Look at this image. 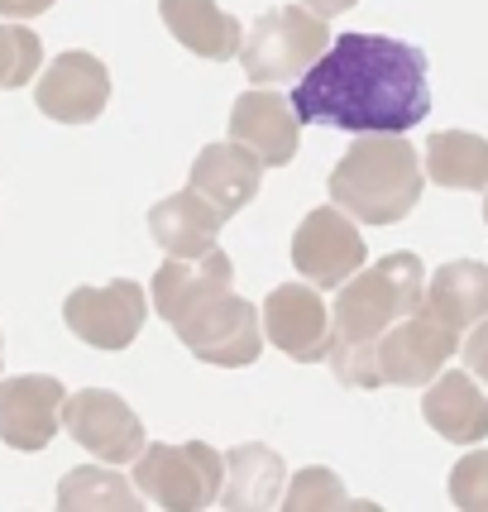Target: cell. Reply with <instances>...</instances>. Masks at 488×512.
Wrapping results in <instances>:
<instances>
[{
	"mask_svg": "<svg viewBox=\"0 0 488 512\" xmlns=\"http://www.w3.org/2000/svg\"><path fill=\"white\" fill-rule=\"evenodd\" d=\"M292 111L345 134H407L431 115L426 53L388 34H335L297 77Z\"/></svg>",
	"mask_w": 488,
	"mask_h": 512,
	"instance_id": "cell-1",
	"label": "cell"
},
{
	"mask_svg": "<svg viewBox=\"0 0 488 512\" xmlns=\"http://www.w3.org/2000/svg\"><path fill=\"white\" fill-rule=\"evenodd\" d=\"M426 273L417 254H383L378 264H364L340 283V297L331 302V369L345 388H383L378 383L374 350L383 331L422 307Z\"/></svg>",
	"mask_w": 488,
	"mask_h": 512,
	"instance_id": "cell-2",
	"label": "cell"
},
{
	"mask_svg": "<svg viewBox=\"0 0 488 512\" xmlns=\"http://www.w3.org/2000/svg\"><path fill=\"white\" fill-rule=\"evenodd\" d=\"M326 192L359 225H398L422 201V154L407 134H359L331 168Z\"/></svg>",
	"mask_w": 488,
	"mask_h": 512,
	"instance_id": "cell-3",
	"label": "cell"
},
{
	"mask_svg": "<svg viewBox=\"0 0 488 512\" xmlns=\"http://www.w3.org/2000/svg\"><path fill=\"white\" fill-rule=\"evenodd\" d=\"M331 24L307 5H273L244 29L240 67L254 87H283L297 82L326 48H331Z\"/></svg>",
	"mask_w": 488,
	"mask_h": 512,
	"instance_id": "cell-4",
	"label": "cell"
},
{
	"mask_svg": "<svg viewBox=\"0 0 488 512\" xmlns=\"http://www.w3.org/2000/svg\"><path fill=\"white\" fill-rule=\"evenodd\" d=\"M225 474V455L211 450L206 441L168 446L154 441L134 455V489L144 493V503L163 512H201L216 503Z\"/></svg>",
	"mask_w": 488,
	"mask_h": 512,
	"instance_id": "cell-5",
	"label": "cell"
},
{
	"mask_svg": "<svg viewBox=\"0 0 488 512\" xmlns=\"http://www.w3.org/2000/svg\"><path fill=\"white\" fill-rule=\"evenodd\" d=\"M178 340L201 359V364H216V369H244L264 355V326H259V307L244 302L235 292L211 297L206 307L173 326Z\"/></svg>",
	"mask_w": 488,
	"mask_h": 512,
	"instance_id": "cell-6",
	"label": "cell"
},
{
	"mask_svg": "<svg viewBox=\"0 0 488 512\" xmlns=\"http://www.w3.org/2000/svg\"><path fill=\"white\" fill-rule=\"evenodd\" d=\"M369 264V249L359 235L355 216H345L340 206H316L302 216L297 235H292V268L307 278L311 288H340L350 273Z\"/></svg>",
	"mask_w": 488,
	"mask_h": 512,
	"instance_id": "cell-7",
	"label": "cell"
},
{
	"mask_svg": "<svg viewBox=\"0 0 488 512\" xmlns=\"http://www.w3.org/2000/svg\"><path fill=\"white\" fill-rule=\"evenodd\" d=\"M63 321L91 350H125L149 321V292L134 278H115L106 288H72L63 302Z\"/></svg>",
	"mask_w": 488,
	"mask_h": 512,
	"instance_id": "cell-8",
	"label": "cell"
},
{
	"mask_svg": "<svg viewBox=\"0 0 488 512\" xmlns=\"http://www.w3.org/2000/svg\"><path fill=\"white\" fill-rule=\"evenodd\" d=\"M63 431L87 455H96L101 465H134V455L149 446L144 441V422L134 417V407L120 393H106V388L67 393Z\"/></svg>",
	"mask_w": 488,
	"mask_h": 512,
	"instance_id": "cell-9",
	"label": "cell"
},
{
	"mask_svg": "<svg viewBox=\"0 0 488 512\" xmlns=\"http://www.w3.org/2000/svg\"><path fill=\"white\" fill-rule=\"evenodd\" d=\"M460 350V335L441 326L431 312H407L402 321H393L374 350L378 364V383H393V388H422L441 374L450 355Z\"/></svg>",
	"mask_w": 488,
	"mask_h": 512,
	"instance_id": "cell-10",
	"label": "cell"
},
{
	"mask_svg": "<svg viewBox=\"0 0 488 512\" xmlns=\"http://www.w3.org/2000/svg\"><path fill=\"white\" fill-rule=\"evenodd\" d=\"M259 326L273 350H283L297 364H321L331 355V307L321 302V288L302 283H278L259 307Z\"/></svg>",
	"mask_w": 488,
	"mask_h": 512,
	"instance_id": "cell-11",
	"label": "cell"
},
{
	"mask_svg": "<svg viewBox=\"0 0 488 512\" xmlns=\"http://www.w3.org/2000/svg\"><path fill=\"white\" fill-rule=\"evenodd\" d=\"M34 101L48 120L58 125H91L101 120V111L111 106V72L96 53H82V48H67L53 63L39 72V87H34Z\"/></svg>",
	"mask_w": 488,
	"mask_h": 512,
	"instance_id": "cell-12",
	"label": "cell"
},
{
	"mask_svg": "<svg viewBox=\"0 0 488 512\" xmlns=\"http://www.w3.org/2000/svg\"><path fill=\"white\" fill-rule=\"evenodd\" d=\"M67 388L53 374H20L0 379V441L20 455L48 450L63 426Z\"/></svg>",
	"mask_w": 488,
	"mask_h": 512,
	"instance_id": "cell-13",
	"label": "cell"
},
{
	"mask_svg": "<svg viewBox=\"0 0 488 512\" xmlns=\"http://www.w3.org/2000/svg\"><path fill=\"white\" fill-rule=\"evenodd\" d=\"M235 283V264H230V254L221 245L211 249V254H192V259H178V254H168V264H158L154 273V312L168 321V326H178L187 316L206 307L211 297H221L230 292Z\"/></svg>",
	"mask_w": 488,
	"mask_h": 512,
	"instance_id": "cell-14",
	"label": "cell"
},
{
	"mask_svg": "<svg viewBox=\"0 0 488 512\" xmlns=\"http://www.w3.org/2000/svg\"><path fill=\"white\" fill-rule=\"evenodd\" d=\"M297 125L302 120L292 111V101L268 87L244 91L230 106V139L244 144L249 154H259L264 168H283L297 158Z\"/></svg>",
	"mask_w": 488,
	"mask_h": 512,
	"instance_id": "cell-15",
	"label": "cell"
},
{
	"mask_svg": "<svg viewBox=\"0 0 488 512\" xmlns=\"http://www.w3.org/2000/svg\"><path fill=\"white\" fill-rule=\"evenodd\" d=\"M259 182H264V163L259 154H249L244 144H206L197 158H192V173H187V187L201 192L221 216H235L249 201L259 197Z\"/></svg>",
	"mask_w": 488,
	"mask_h": 512,
	"instance_id": "cell-16",
	"label": "cell"
},
{
	"mask_svg": "<svg viewBox=\"0 0 488 512\" xmlns=\"http://www.w3.org/2000/svg\"><path fill=\"white\" fill-rule=\"evenodd\" d=\"M283 484H288V465L273 446H235L225 455V474H221V493L216 503L225 512H268L283 503Z\"/></svg>",
	"mask_w": 488,
	"mask_h": 512,
	"instance_id": "cell-17",
	"label": "cell"
},
{
	"mask_svg": "<svg viewBox=\"0 0 488 512\" xmlns=\"http://www.w3.org/2000/svg\"><path fill=\"white\" fill-rule=\"evenodd\" d=\"M426 426L450 446H479L488 436V398L474 374H436L422 398Z\"/></svg>",
	"mask_w": 488,
	"mask_h": 512,
	"instance_id": "cell-18",
	"label": "cell"
},
{
	"mask_svg": "<svg viewBox=\"0 0 488 512\" xmlns=\"http://www.w3.org/2000/svg\"><path fill=\"white\" fill-rule=\"evenodd\" d=\"M158 20L168 24V34L182 48H192L206 63H230L240 58L244 24L221 10L216 0H158Z\"/></svg>",
	"mask_w": 488,
	"mask_h": 512,
	"instance_id": "cell-19",
	"label": "cell"
},
{
	"mask_svg": "<svg viewBox=\"0 0 488 512\" xmlns=\"http://www.w3.org/2000/svg\"><path fill=\"white\" fill-rule=\"evenodd\" d=\"M225 216L201 197V192H173L163 197L149 211V235L163 254H178V259H192V254H211L216 240H221Z\"/></svg>",
	"mask_w": 488,
	"mask_h": 512,
	"instance_id": "cell-20",
	"label": "cell"
},
{
	"mask_svg": "<svg viewBox=\"0 0 488 512\" xmlns=\"http://www.w3.org/2000/svg\"><path fill=\"white\" fill-rule=\"evenodd\" d=\"M422 312H431L455 335H465L474 321L488 316V264H479V259L441 264L422 292Z\"/></svg>",
	"mask_w": 488,
	"mask_h": 512,
	"instance_id": "cell-21",
	"label": "cell"
},
{
	"mask_svg": "<svg viewBox=\"0 0 488 512\" xmlns=\"http://www.w3.org/2000/svg\"><path fill=\"white\" fill-rule=\"evenodd\" d=\"M426 178L450 192L488 187V139L469 130H436L426 139Z\"/></svg>",
	"mask_w": 488,
	"mask_h": 512,
	"instance_id": "cell-22",
	"label": "cell"
},
{
	"mask_svg": "<svg viewBox=\"0 0 488 512\" xmlns=\"http://www.w3.org/2000/svg\"><path fill=\"white\" fill-rule=\"evenodd\" d=\"M58 508L63 512H139L144 493L120 479V465H82L63 474L58 484Z\"/></svg>",
	"mask_w": 488,
	"mask_h": 512,
	"instance_id": "cell-23",
	"label": "cell"
},
{
	"mask_svg": "<svg viewBox=\"0 0 488 512\" xmlns=\"http://www.w3.org/2000/svg\"><path fill=\"white\" fill-rule=\"evenodd\" d=\"M44 63V44L24 20L0 24V91H20L34 82V72Z\"/></svg>",
	"mask_w": 488,
	"mask_h": 512,
	"instance_id": "cell-24",
	"label": "cell"
},
{
	"mask_svg": "<svg viewBox=\"0 0 488 512\" xmlns=\"http://www.w3.org/2000/svg\"><path fill=\"white\" fill-rule=\"evenodd\" d=\"M278 508H288V512H340V508H350V498H345V484L335 479L331 469H302L288 489H283V503H278Z\"/></svg>",
	"mask_w": 488,
	"mask_h": 512,
	"instance_id": "cell-25",
	"label": "cell"
},
{
	"mask_svg": "<svg viewBox=\"0 0 488 512\" xmlns=\"http://www.w3.org/2000/svg\"><path fill=\"white\" fill-rule=\"evenodd\" d=\"M450 503L460 512H488V450L460 455L450 469Z\"/></svg>",
	"mask_w": 488,
	"mask_h": 512,
	"instance_id": "cell-26",
	"label": "cell"
},
{
	"mask_svg": "<svg viewBox=\"0 0 488 512\" xmlns=\"http://www.w3.org/2000/svg\"><path fill=\"white\" fill-rule=\"evenodd\" d=\"M460 355H465V369H469V374H474L479 383H488V316L469 326V340L460 345Z\"/></svg>",
	"mask_w": 488,
	"mask_h": 512,
	"instance_id": "cell-27",
	"label": "cell"
},
{
	"mask_svg": "<svg viewBox=\"0 0 488 512\" xmlns=\"http://www.w3.org/2000/svg\"><path fill=\"white\" fill-rule=\"evenodd\" d=\"M44 10H53V0H0V15L5 20H34Z\"/></svg>",
	"mask_w": 488,
	"mask_h": 512,
	"instance_id": "cell-28",
	"label": "cell"
},
{
	"mask_svg": "<svg viewBox=\"0 0 488 512\" xmlns=\"http://www.w3.org/2000/svg\"><path fill=\"white\" fill-rule=\"evenodd\" d=\"M302 5H307V10H316V15H326V20H331V15H345V10H355L359 0H302Z\"/></svg>",
	"mask_w": 488,
	"mask_h": 512,
	"instance_id": "cell-29",
	"label": "cell"
},
{
	"mask_svg": "<svg viewBox=\"0 0 488 512\" xmlns=\"http://www.w3.org/2000/svg\"><path fill=\"white\" fill-rule=\"evenodd\" d=\"M484 225H488V197H484Z\"/></svg>",
	"mask_w": 488,
	"mask_h": 512,
	"instance_id": "cell-30",
	"label": "cell"
},
{
	"mask_svg": "<svg viewBox=\"0 0 488 512\" xmlns=\"http://www.w3.org/2000/svg\"><path fill=\"white\" fill-rule=\"evenodd\" d=\"M0 359H5V340H0Z\"/></svg>",
	"mask_w": 488,
	"mask_h": 512,
	"instance_id": "cell-31",
	"label": "cell"
}]
</instances>
